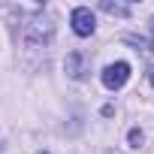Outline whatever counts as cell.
Returning <instances> with one entry per match:
<instances>
[{"mask_svg":"<svg viewBox=\"0 0 154 154\" xmlns=\"http://www.w3.org/2000/svg\"><path fill=\"white\" fill-rule=\"evenodd\" d=\"M151 33H154V21H151Z\"/></svg>","mask_w":154,"mask_h":154,"instance_id":"8992f818","label":"cell"},{"mask_svg":"<svg viewBox=\"0 0 154 154\" xmlns=\"http://www.w3.org/2000/svg\"><path fill=\"white\" fill-rule=\"evenodd\" d=\"M39 154H48V151H39Z\"/></svg>","mask_w":154,"mask_h":154,"instance_id":"52a82bcc","label":"cell"},{"mask_svg":"<svg viewBox=\"0 0 154 154\" xmlns=\"http://www.w3.org/2000/svg\"><path fill=\"white\" fill-rule=\"evenodd\" d=\"M100 6L106 12H112V15H130V6H121V3H109V0H103Z\"/></svg>","mask_w":154,"mask_h":154,"instance_id":"3957f363","label":"cell"},{"mask_svg":"<svg viewBox=\"0 0 154 154\" xmlns=\"http://www.w3.org/2000/svg\"><path fill=\"white\" fill-rule=\"evenodd\" d=\"M130 142L139 145V142H142V130H130Z\"/></svg>","mask_w":154,"mask_h":154,"instance_id":"277c9868","label":"cell"},{"mask_svg":"<svg viewBox=\"0 0 154 154\" xmlns=\"http://www.w3.org/2000/svg\"><path fill=\"white\" fill-rule=\"evenodd\" d=\"M148 79H151V85H154V66H151V72H148Z\"/></svg>","mask_w":154,"mask_h":154,"instance_id":"5b68a950","label":"cell"},{"mask_svg":"<svg viewBox=\"0 0 154 154\" xmlns=\"http://www.w3.org/2000/svg\"><path fill=\"white\" fill-rule=\"evenodd\" d=\"M69 24H72V30L79 33V36H91V33L97 30V18H94V12H91L88 6L72 9V15H69Z\"/></svg>","mask_w":154,"mask_h":154,"instance_id":"7a4b0ae2","label":"cell"},{"mask_svg":"<svg viewBox=\"0 0 154 154\" xmlns=\"http://www.w3.org/2000/svg\"><path fill=\"white\" fill-rule=\"evenodd\" d=\"M130 79V63H124V60H118V63H109L106 69H103V85L109 88V91H118V88H124V82Z\"/></svg>","mask_w":154,"mask_h":154,"instance_id":"6da1fadb","label":"cell"}]
</instances>
